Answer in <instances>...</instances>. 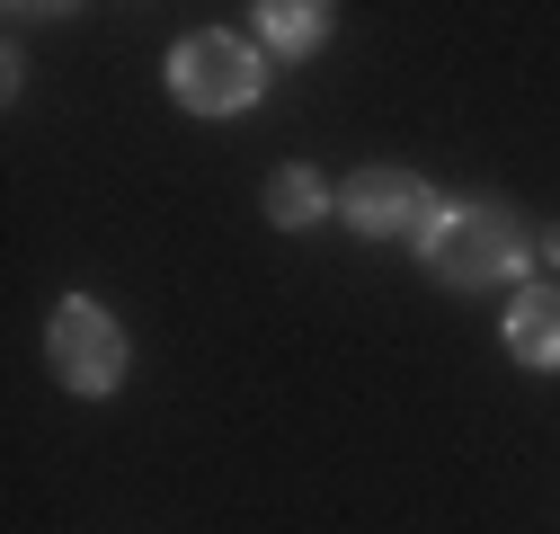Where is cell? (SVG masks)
I'll use <instances>...</instances> for the list:
<instances>
[{
    "label": "cell",
    "instance_id": "obj_1",
    "mask_svg": "<svg viewBox=\"0 0 560 534\" xmlns=\"http://www.w3.org/2000/svg\"><path fill=\"white\" fill-rule=\"evenodd\" d=\"M418 258H428V277L454 286V294H480V286H508L525 277V258H534V232L508 214V206H445L436 232L418 241Z\"/></svg>",
    "mask_w": 560,
    "mask_h": 534
},
{
    "label": "cell",
    "instance_id": "obj_2",
    "mask_svg": "<svg viewBox=\"0 0 560 534\" xmlns=\"http://www.w3.org/2000/svg\"><path fill=\"white\" fill-rule=\"evenodd\" d=\"M45 357H54V383H62V392L98 400V392H116V383H125L133 339H125V321H116L107 303L62 294V303H54V321H45Z\"/></svg>",
    "mask_w": 560,
    "mask_h": 534
},
{
    "label": "cell",
    "instance_id": "obj_3",
    "mask_svg": "<svg viewBox=\"0 0 560 534\" xmlns=\"http://www.w3.org/2000/svg\"><path fill=\"white\" fill-rule=\"evenodd\" d=\"M258 90H267V62L241 36H187L170 54V98L187 116H241V107H258Z\"/></svg>",
    "mask_w": 560,
    "mask_h": 534
},
{
    "label": "cell",
    "instance_id": "obj_4",
    "mask_svg": "<svg viewBox=\"0 0 560 534\" xmlns=\"http://www.w3.org/2000/svg\"><path fill=\"white\" fill-rule=\"evenodd\" d=\"M338 206H347V232H365V241H428L436 232V187L428 178H418V170H357V178H347V196H338Z\"/></svg>",
    "mask_w": 560,
    "mask_h": 534
},
{
    "label": "cell",
    "instance_id": "obj_5",
    "mask_svg": "<svg viewBox=\"0 0 560 534\" xmlns=\"http://www.w3.org/2000/svg\"><path fill=\"white\" fill-rule=\"evenodd\" d=\"M508 357L534 374H560V286H525L508 303Z\"/></svg>",
    "mask_w": 560,
    "mask_h": 534
},
{
    "label": "cell",
    "instance_id": "obj_6",
    "mask_svg": "<svg viewBox=\"0 0 560 534\" xmlns=\"http://www.w3.org/2000/svg\"><path fill=\"white\" fill-rule=\"evenodd\" d=\"M258 45L303 62V54L329 45V10H320V0H267V10H258Z\"/></svg>",
    "mask_w": 560,
    "mask_h": 534
},
{
    "label": "cell",
    "instance_id": "obj_7",
    "mask_svg": "<svg viewBox=\"0 0 560 534\" xmlns=\"http://www.w3.org/2000/svg\"><path fill=\"white\" fill-rule=\"evenodd\" d=\"M320 214H329L320 170H276V178H267V223H276V232H312Z\"/></svg>",
    "mask_w": 560,
    "mask_h": 534
},
{
    "label": "cell",
    "instance_id": "obj_8",
    "mask_svg": "<svg viewBox=\"0 0 560 534\" xmlns=\"http://www.w3.org/2000/svg\"><path fill=\"white\" fill-rule=\"evenodd\" d=\"M551 267H560V223H551Z\"/></svg>",
    "mask_w": 560,
    "mask_h": 534
}]
</instances>
